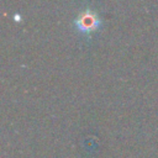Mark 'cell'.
<instances>
[{"mask_svg":"<svg viewBox=\"0 0 158 158\" xmlns=\"http://www.w3.org/2000/svg\"><path fill=\"white\" fill-rule=\"evenodd\" d=\"M75 28L81 35H90L91 32L98 31L101 27V19L98 12L91 9L81 10L74 20Z\"/></svg>","mask_w":158,"mask_h":158,"instance_id":"6da1fadb","label":"cell"}]
</instances>
